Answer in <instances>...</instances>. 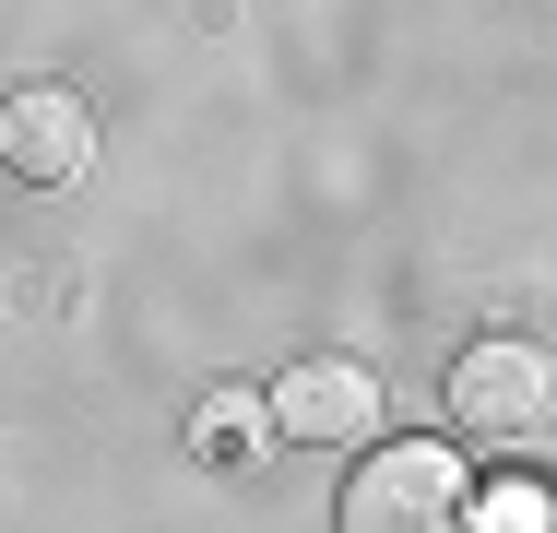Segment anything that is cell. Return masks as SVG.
<instances>
[{
	"mask_svg": "<svg viewBox=\"0 0 557 533\" xmlns=\"http://www.w3.org/2000/svg\"><path fill=\"white\" fill-rule=\"evenodd\" d=\"M462 522H474V474L450 438H368L344 486V533H462Z\"/></svg>",
	"mask_w": 557,
	"mask_h": 533,
	"instance_id": "obj_1",
	"label": "cell"
},
{
	"mask_svg": "<svg viewBox=\"0 0 557 533\" xmlns=\"http://www.w3.org/2000/svg\"><path fill=\"white\" fill-rule=\"evenodd\" d=\"M190 438H202L214 462H249V450H261V392H202Z\"/></svg>",
	"mask_w": 557,
	"mask_h": 533,
	"instance_id": "obj_5",
	"label": "cell"
},
{
	"mask_svg": "<svg viewBox=\"0 0 557 533\" xmlns=\"http://www.w3.org/2000/svg\"><path fill=\"white\" fill-rule=\"evenodd\" d=\"M84 154H96V107L72 96V84H24V96H0V166H12L24 190L84 178Z\"/></svg>",
	"mask_w": 557,
	"mask_h": 533,
	"instance_id": "obj_4",
	"label": "cell"
},
{
	"mask_svg": "<svg viewBox=\"0 0 557 533\" xmlns=\"http://www.w3.org/2000/svg\"><path fill=\"white\" fill-rule=\"evenodd\" d=\"M261 426H273V438H297V450H368V438L392 426V392H380V368H368V356L321 344V356H297V368L261 392Z\"/></svg>",
	"mask_w": 557,
	"mask_h": 533,
	"instance_id": "obj_3",
	"label": "cell"
},
{
	"mask_svg": "<svg viewBox=\"0 0 557 533\" xmlns=\"http://www.w3.org/2000/svg\"><path fill=\"white\" fill-rule=\"evenodd\" d=\"M450 426H462L474 450L534 462L546 426H557V368H546V344H462V356H450Z\"/></svg>",
	"mask_w": 557,
	"mask_h": 533,
	"instance_id": "obj_2",
	"label": "cell"
},
{
	"mask_svg": "<svg viewBox=\"0 0 557 533\" xmlns=\"http://www.w3.org/2000/svg\"><path fill=\"white\" fill-rule=\"evenodd\" d=\"M462 533H546V498L510 486V498H486V522H462Z\"/></svg>",
	"mask_w": 557,
	"mask_h": 533,
	"instance_id": "obj_6",
	"label": "cell"
}]
</instances>
